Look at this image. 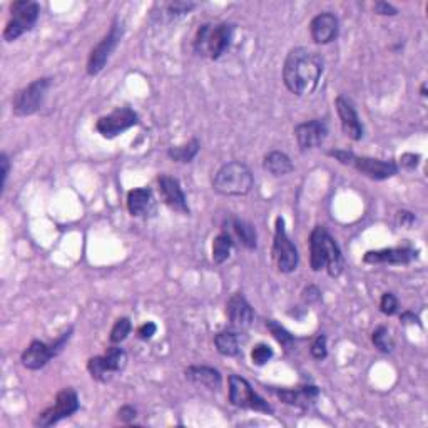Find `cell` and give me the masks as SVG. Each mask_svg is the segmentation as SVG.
Returning <instances> with one entry per match:
<instances>
[{
    "label": "cell",
    "instance_id": "6da1fadb",
    "mask_svg": "<svg viewBox=\"0 0 428 428\" xmlns=\"http://www.w3.org/2000/svg\"><path fill=\"white\" fill-rule=\"evenodd\" d=\"M324 71L323 57L308 47L291 49L283 66V83L294 96H310L318 87Z\"/></svg>",
    "mask_w": 428,
    "mask_h": 428
},
{
    "label": "cell",
    "instance_id": "7a4b0ae2",
    "mask_svg": "<svg viewBox=\"0 0 428 428\" xmlns=\"http://www.w3.org/2000/svg\"><path fill=\"white\" fill-rule=\"evenodd\" d=\"M310 264L313 271L327 269L331 278H338L345 269L340 246L324 226H316L310 234Z\"/></svg>",
    "mask_w": 428,
    "mask_h": 428
},
{
    "label": "cell",
    "instance_id": "3957f363",
    "mask_svg": "<svg viewBox=\"0 0 428 428\" xmlns=\"http://www.w3.org/2000/svg\"><path fill=\"white\" fill-rule=\"evenodd\" d=\"M255 186L251 169L238 161L222 164L213 178V190L221 196H246Z\"/></svg>",
    "mask_w": 428,
    "mask_h": 428
},
{
    "label": "cell",
    "instance_id": "277c9868",
    "mask_svg": "<svg viewBox=\"0 0 428 428\" xmlns=\"http://www.w3.org/2000/svg\"><path fill=\"white\" fill-rule=\"evenodd\" d=\"M233 34L234 25L228 22L199 25L194 42H192L194 52L217 61L228 50L231 41H233Z\"/></svg>",
    "mask_w": 428,
    "mask_h": 428
},
{
    "label": "cell",
    "instance_id": "5b68a950",
    "mask_svg": "<svg viewBox=\"0 0 428 428\" xmlns=\"http://www.w3.org/2000/svg\"><path fill=\"white\" fill-rule=\"evenodd\" d=\"M328 156L335 157L341 164L357 169L359 174L371 179V181H385V179H390L398 174V164L393 161L357 156L352 151H343V149H333L328 152Z\"/></svg>",
    "mask_w": 428,
    "mask_h": 428
},
{
    "label": "cell",
    "instance_id": "8992f818",
    "mask_svg": "<svg viewBox=\"0 0 428 428\" xmlns=\"http://www.w3.org/2000/svg\"><path fill=\"white\" fill-rule=\"evenodd\" d=\"M10 15L12 19L3 29V41L6 42H14L25 32H31L36 27L38 15H41V7L32 0H17V2L10 3Z\"/></svg>",
    "mask_w": 428,
    "mask_h": 428
},
{
    "label": "cell",
    "instance_id": "52a82bcc",
    "mask_svg": "<svg viewBox=\"0 0 428 428\" xmlns=\"http://www.w3.org/2000/svg\"><path fill=\"white\" fill-rule=\"evenodd\" d=\"M49 87V77H41V79L32 80L29 85L19 89L12 99V113L17 117H29V115L38 113V109L44 104Z\"/></svg>",
    "mask_w": 428,
    "mask_h": 428
},
{
    "label": "cell",
    "instance_id": "ba28073f",
    "mask_svg": "<svg viewBox=\"0 0 428 428\" xmlns=\"http://www.w3.org/2000/svg\"><path fill=\"white\" fill-rule=\"evenodd\" d=\"M72 335V328L67 329L66 333H62L57 340H54L52 343H44L41 340H34L27 348L24 350L22 355H20V362L22 365L27 368V370H41L44 368L50 359L57 357L59 353L62 352L64 346L67 345L69 338Z\"/></svg>",
    "mask_w": 428,
    "mask_h": 428
},
{
    "label": "cell",
    "instance_id": "9c48e42d",
    "mask_svg": "<svg viewBox=\"0 0 428 428\" xmlns=\"http://www.w3.org/2000/svg\"><path fill=\"white\" fill-rule=\"evenodd\" d=\"M273 258L280 273L290 275L297 271L299 264V255L297 246L293 245L285 228V220L281 216L276 217L275 224V241H273Z\"/></svg>",
    "mask_w": 428,
    "mask_h": 428
},
{
    "label": "cell",
    "instance_id": "30bf717a",
    "mask_svg": "<svg viewBox=\"0 0 428 428\" xmlns=\"http://www.w3.org/2000/svg\"><path fill=\"white\" fill-rule=\"evenodd\" d=\"M124 36V25L119 19H115L113 25H110L109 32L106 34L104 38L91 50L87 59V74L89 76H97L104 71V67L109 62L110 55L114 54V50L117 49L119 42Z\"/></svg>",
    "mask_w": 428,
    "mask_h": 428
},
{
    "label": "cell",
    "instance_id": "8fae6325",
    "mask_svg": "<svg viewBox=\"0 0 428 428\" xmlns=\"http://www.w3.org/2000/svg\"><path fill=\"white\" fill-rule=\"evenodd\" d=\"M228 387H229L228 390H229L231 405L238 406V408L255 410V412H261V413H273L271 405L252 390L250 382L243 378V376L229 375Z\"/></svg>",
    "mask_w": 428,
    "mask_h": 428
},
{
    "label": "cell",
    "instance_id": "7c38bea8",
    "mask_svg": "<svg viewBox=\"0 0 428 428\" xmlns=\"http://www.w3.org/2000/svg\"><path fill=\"white\" fill-rule=\"evenodd\" d=\"M80 404H79V397H77V392L72 390V388H64L57 393L55 397V404L49 408H45L44 412L38 413V417L34 422L36 427H52L55 423H59L64 418H69L76 412H79Z\"/></svg>",
    "mask_w": 428,
    "mask_h": 428
},
{
    "label": "cell",
    "instance_id": "4fadbf2b",
    "mask_svg": "<svg viewBox=\"0 0 428 428\" xmlns=\"http://www.w3.org/2000/svg\"><path fill=\"white\" fill-rule=\"evenodd\" d=\"M138 124L139 115L131 107H117L110 114L99 117V121L96 124V129L102 138L114 139L121 136L122 132L131 129V127L138 126Z\"/></svg>",
    "mask_w": 428,
    "mask_h": 428
},
{
    "label": "cell",
    "instance_id": "5bb4252c",
    "mask_svg": "<svg viewBox=\"0 0 428 428\" xmlns=\"http://www.w3.org/2000/svg\"><path fill=\"white\" fill-rule=\"evenodd\" d=\"M157 186H159L161 198L164 201L166 206H169L173 211L187 216L190 214V206H187L186 194H184L181 184L176 178L169 176V174H159L157 178Z\"/></svg>",
    "mask_w": 428,
    "mask_h": 428
},
{
    "label": "cell",
    "instance_id": "9a60e30c",
    "mask_svg": "<svg viewBox=\"0 0 428 428\" xmlns=\"http://www.w3.org/2000/svg\"><path fill=\"white\" fill-rule=\"evenodd\" d=\"M418 251L412 248H385V250L366 251L363 263L366 264H392V266H405L417 259Z\"/></svg>",
    "mask_w": 428,
    "mask_h": 428
},
{
    "label": "cell",
    "instance_id": "2e32d148",
    "mask_svg": "<svg viewBox=\"0 0 428 428\" xmlns=\"http://www.w3.org/2000/svg\"><path fill=\"white\" fill-rule=\"evenodd\" d=\"M328 136V126L327 122L321 119H313V121H306L298 124L294 127V138H297L298 148L303 152L310 151V149L318 148L323 144V141Z\"/></svg>",
    "mask_w": 428,
    "mask_h": 428
},
{
    "label": "cell",
    "instance_id": "e0dca14e",
    "mask_svg": "<svg viewBox=\"0 0 428 428\" xmlns=\"http://www.w3.org/2000/svg\"><path fill=\"white\" fill-rule=\"evenodd\" d=\"M338 117L341 122V131L348 139L352 141H362L363 138V126L359 121V115L355 109L353 102L346 99L345 96H338L335 101Z\"/></svg>",
    "mask_w": 428,
    "mask_h": 428
},
{
    "label": "cell",
    "instance_id": "ac0fdd59",
    "mask_svg": "<svg viewBox=\"0 0 428 428\" xmlns=\"http://www.w3.org/2000/svg\"><path fill=\"white\" fill-rule=\"evenodd\" d=\"M310 34L315 44H331L340 34V22H338L336 15H333L331 12H321V14L313 17L310 22Z\"/></svg>",
    "mask_w": 428,
    "mask_h": 428
},
{
    "label": "cell",
    "instance_id": "d6986e66",
    "mask_svg": "<svg viewBox=\"0 0 428 428\" xmlns=\"http://www.w3.org/2000/svg\"><path fill=\"white\" fill-rule=\"evenodd\" d=\"M226 315L234 328H250L255 321V310L243 293H234L226 305Z\"/></svg>",
    "mask_w": 428,
    "mask_h": 428
},
{
    "label": "cell",
    "instance_id": "ffe728a7",
    "mask_svg": "<svg viewBox=\"0 0 428 428\" xmlns=\"http://www.w3.org/2000/svg\"><path fill=\"white\" fill-rule=\"evenodd\" d=\"M276 397L286 405L297 406V408L308 410L311 405L318 400L320 390L315 385H306V387L294 388V390H278Z\"/></svg>",
    "mask_w": 428,
    "mask_h": 428
},
{
    "label": "cell",
    "instance_id": "44dd1931",
    "mask_svg": "<svg viewBox=\"0 0 428 428\" xmlns=\"http://www.w3.org/2000/svg\"><path fill=\"white\" fill-rule=\"evenodd\" d=\"M184 375H186V378L190 380V382L199 385V387H206L209 390H220L222 385L221 371L213 366H204V365L187 366Z\"/></svg>",
    "mask_w": 428,
    "mask_h": 428
},
{
    "label": "cell",
    "instance_id": "7402d4cb",
    "mask_svg": "<svg viewBox=\"0 0 428 428\" xmlns=\"http://www.w3.org/2000/svg\"><path fill=\"white\" fill-rule=\"evenodd\" d=\"M154 209V196L149 187H138L127 192V211L131 216H148Z\"/></svg>",
    "mask_w": 428,
    "mask_h": 428
},
{
    "label": "cell",
    "instance_id": "603a6c76",
    "mask_svg": "<svg viewBox=\"0 0 428 428\" xmlns=\"http://www.w3.org/2000/svg\"><path fill=\"white\" fill-rule=\"evenodd\" d=\"M263 168L266 169L269 174H273V176L280 178V176H286V174L293 173L294 164L291 162L288 154H285L281 151H271L264 156Z\"/></svg>",
    "mask_w": 428,
    "mask_h": 428
},
{
    "label": "cell",
    "instance_id": "cb8c5ba5",
    "mask_svg": "<svg viewBox=\"0 0 428 428\" xmlns=\"http://www.w3.org/2000/svg\"><path fill=\"white\" fill-rule=\"evenodd\" d=\"M214 345H216V350L222 355V357L233 358L241 353L238 333L229 331V329H224V331L217 333V335L214 336Z\"/></svg>",
    "mask_w": 428,
    "mask_h": 428
},
{
    "label": "cell",
    "instance_id": "d4e9b609",
    "mask_svg": "<svg viewBox=\"0 0 428 428\" xmlns=\"http://www.w3.org/2000/svg\"><path fill=\"white\" fill-rule=\"evenodd\" d=\"M199 149H201V143L194 138V139H191L190 143H186L183 145L169 148L168 149V156H169L171 161L181 162V164H187V162H191L196 156H198Z\"/></svg>",
    "mask_w": 428,
    "mask_h": 428
},
{
    "label": "cell",
    "instance_id": "484cf974",
    "mask_svg": "<svg viewBox=\"0 0 428 428\" xmlns=\"http://www.w3.org/2000/svg\"><path fill=\"white\" fill-rule=\"evenodd\" d=\"M234 241L228 233H221L214 238L213 241V261L214 264H222L229 259L231 251H233Z\"/></svg>",
    "mask_w": 428,
    "mask_h": 428
},
{
    "label": "cell",
    "instance_id": "4316f807",
    "mask_svg": "<svg viewBox=\"0 0 428 428\" xmlns=\"http://www.w3.org/2000/svg\"><path fill=\"white\" fill-rule=\"evenodd\" d=\"M233 229L239 238V241L243 243V246H246L248 250H256V246H258V234H256L255 226L251 222L233 220Z\"/></svg>",
    "mask_w": 428,
    "mask_h": 428
},
{
    "label": "cell",
    "instance_id": "83f0119b",
    "mask_svg": "<svg viewBox=\"0 0 428 428\" xmlns=\"http://www.w3.org/2000/svg\"><path fill=\"white\" fill-rule=\"evenodd\" d=\"M102 357H104V363L107 370L110 371V375L119 373V371H122L127 365V353L124 352L121 346H110Z\"/></svg>",
    "mask_w": 428,
    "mask_h": 428
},
{
    "label": "cell",
    "instance_id": "f1b7e54d",
    "mask_svg": "<svg viewBox=\"0 0 428 428\" xmlns=\"http://www.w3.org/2000/svg\"><path fill=\"white\" fill-rule=\"evenodd\" d=\"M371 341H373L375 348H378L382 353H392L395 350V340H393L390 329L387 327H378L371 333Z\"/></svg>",
    "mask_w": 428,
    "mask_h": 428
},
{
    "label": "cell",
    "instance_id": "f546056e",
    "mask_svg": "<svg viewBox=\"0 0 428 428\" xmlns=\"http://www.w3.org/2000/svg\"><path fill=\"white\" fill-rule=\"evenodd\" d=\"M266 328L269 329V333H271L273 336H275V340L278 341V343H280L281 346H285L286 350H290V348H293V345H294V336L291 335V333L288 331V329H286L285 327H281L280 323H278V321H275V320H268L266 321Z\"/></svg>",
    "mask_w": 428,
    "mask_h": 428
},
{
    "label": "cell",
    "instance_id": "4dcf8cb0",
    "mask_svg": "<svg viewBox=\"0 0 428 428\" xmlns=\"http://www.w3.org/2000/svg\"><path fill=\"white\" fill-rule=\"evenodd\" d=\"M87 371L94 380H97V382L104 383L110 378V371L107 370V366L104 363V357L89 358L87 359Z\"/></svg>",
    "mask_w": 428,
    "mask_h": 428
},
{
    "label": "cell",
    "instance_id": "1f68e13d",
    "mask_svg": "<svg viewBox=\"0 0 428 428\" xmlns=\"http://www.w3.org/2000/svg\"><path fill=\"white\" fill-rule=\"evenodd\" d=\"M132 329V324H131V320L129 318H119L117 321L114 323L113 329H110V343H121V341L126 340L127 336H129Z\"/></svg>",
    "mask_w": 428,
    "mask_h": 428
},
{
    "label": "cell",
    "instance_id": "d6a6232c",
    "mask_svg": "<svg viewBox=\"0 0 428 428\" xmlns=\"http://www.w3.org/2000/svg\"><path fill=\"white\" fill-rule=\"evenodd\" d=\"M273 358V350L266 343H258L251 350V359L256 366L266 365L269 359Z\"/></svg>",
    "mask_w": 428,
    "mask_h": 428
},
{
    "label": "cell",
    "instance_id": "836d02e7",
    "mask_svg": "<svg viewBox=\"0 0 428 428\" xmlns=\"http://www.w3.org/2000/svg\"><path fill=\"white\" fill-rule=\"evenodd\" d=\"M196 7V3L192 2H171L166 6V14L169 15V19H178V17H183L186 14H190L192 8Z\"/></svg>",
    "mask_w": 428,
    "mask_h": 428
},
{
    "label": "cell",
    "instance_id": "e575fe53",
    "mask_svg": "<svg viewBox=\"0 0 428 428\" xmlns=\"http://www.w3.org/2000/svg\"><path fill=\"white\" fill-rule=\"evenodd\" d=\"M400 310V303H398V298L393 293H385L382 299H380V311L387 316H393L398 313Z\"/></svg>",
    "mask_w": 428,
    "mask_h": 428
},
{
    "label": "cell",
    "instance_id": "d590c367",
    "mask_svg": "<svg viewBox=\"0 0 428 428\" xmlns=\"http://www.w3.org/2000/svg\"><path fill=\"white\" fill-rule=\"evenodd\" d=\"M311 357L315 359H324L328 357V348H327V336L318 335L315 338V341L311 343Z\"/></svg>",
    "mask_w": 428,
    "mask_h": 428
},
{
    "label": "cell",
    "instance_id": "8d00e7d4",
    "mask_svg": "<svg viewBox=\"0 0 428 428\" xmlns=\"http://www.w3.org/2000/svg\"><path fill=\"white\" fill-rule=\"evenodd\" d=\"M420 164V154H413V152H405L400 156V166L401 168L413 171L417 169V166Z\"/></svg>",
    "mask_w": 428,
    "mask_h": 428
},
{
    "label": "cell",
    "instance_id": "74e56055",
    "mask_svg": "<svg viewBox=\"0 0 428 428\" xmlns=\"http://www.w3.org/2000/svg\"><path fill=\"white\" fill-rule=\"evenodd\" d=\"M156 331H157V324L152 323V321H148V323L141 324L138 328V336L143 341H149L154 335H156Z\"/></svg>",
    "mask_w": 428,
    "mask_h": 428
},
{
    "label": "cell",
    "instance_id": "f35d334b",
    "mask_svg": "<svg viewBox=\"0 0 428 428\" xmlns=\"http://www.w3.org/2000/svg\"><path fill=\"white\" fill-rule=\"evenodd\" d=\"M301 298L303 301L308 303V305H313V303H318L321 299V291L316 288V286H308V288L303 290L301 293Z\"/></svg>",
    "mask_w": 428,
    "mask_h": 428
},
{
    "label": "cell",
    "instance_id": "ab89813d",
    "mask_svg": "<svg viewBox=\"0 0 428 428\" xmlns=\"http://www.w3.org/2000/svg\"><path fill=\"white\" fill-rule=\"evenodd\" d=\"M117 417L121 422L129 423V422L134 420L136 417H138V410H136L134 406H131V405H124V406H121V408H119Z\"/></svg>",
    "mask_w": 428,
    "mask_h": 428
},
{
    "label": "cell",
    "instance_id": "60d3db41",
    "mask_svg": "<svg viewBox=\"0 0 428 428\" xmlns=\"http://www.w3.org/2000/svg\"><path fill=\"white\" fill-rule=\"evenodd\" d=\"M373 10H375V14H378V15H390V17H393V15L398 14L397 8L393 7L392 3H388V2H376L375 6H373Z\"/></svg>",
    "mask_w": 428,
    "mask_h": 428
},
{
    "label": "cell",
    "instance_id": "b9f144b4",
    "mask_svg": "<svg viewBox=\"0 0 428 428\" xmlns=\"http://www.w3.org/2000/svg\"><path fill=\"white\" fill-rule=\"evenodd\" d=\"M0 168H2V191L6 187L8 174H10V159H8L7 152L0 154Z\"/></svg>",
    "mask_w": 428,
    "mask_h": 428
},
{
    "label": "cell",
    "instance_id": "7bdbcfd3",
    "mask_svg": "<svg viewBox=\"0 0 428 428\" xmlns=\"http://www.w3.org/2000/svg\"><path fill=\"white\" fill-rule=\"evenodd\" d=\"M415 222V214L410 211H398V224L410 229Z\"/></svg>",
    "mask_w": 428,
    "mask_h": 428
},
{
    "label": "cell",
    "instance_id": "ee69618b",
    "mask_svg": "<svg viewBox=\"0 0 428 428\" xmlns=\"http://www.w3.org/2000/svg\"><path fill=\"white\" fill-rule=\"evenodd\" d=\"M400 321L401 323H418L420 320H418L412 311H404V313L400 315Z\"/></svg>",
    "mask_w": 428,
    "mask_h": 428
},
{
    "label": "cell",
    "instance_id": "f6af8a7d",
    "mask_svg": "<svg viewBox=\"0 0 428 428\" xmlns=\"http://www.w3.org/2000/svg\"><path fill=\"white\" fill-rule=\"evenodd\" d=\"M420 94H422V97H427V84H425V83L422 84V87H420Z\"/></svg>",
    "mask_w": 428,
    "mask_h": 428
}]
</instances>
